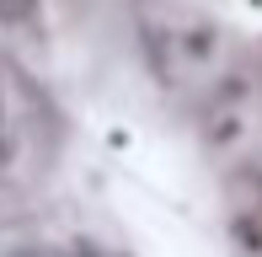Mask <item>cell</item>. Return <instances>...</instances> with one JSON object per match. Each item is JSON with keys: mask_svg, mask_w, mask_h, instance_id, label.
I'll use <instances>...</instances> for the list:
<instances>
[{"mask_svg": "<svg viewBox=\"0 0 262 257\" xmlns=\"http://www.w3.org/2000/svg\"><path fill=\"white\" fill-rule=\"evenodd\" d=\"M32 6H38V0H0V16H6V22H21V16H32Z\"/></svg>", "mask_w": 262, "mask_h": 257, "instance_id": "1", "label": "cell"}]
</instances>
